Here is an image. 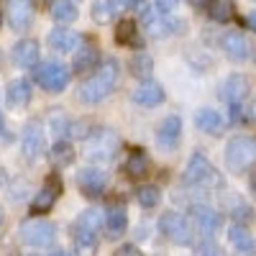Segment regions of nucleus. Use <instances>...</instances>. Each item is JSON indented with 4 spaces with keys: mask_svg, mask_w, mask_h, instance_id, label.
I'll list each match as a JSON object with an SVG mask.
<instances>
[{
    "mask_svg": "<svg viewBox=\"0 0 256 256\" xmlns=\"http://www.w3.org/2000/svg\"><path fill=\"white\" fill-rule=\"evenodd\" d=\"M116 84H118V62L105 59L95 70V74L84 80V84L80 88V98L84 102H100L113 92Z\"/></svg>",
    "mask_w": 256,
    "mask_h": 256,
    "instance_id": "nucleus-1",
    "label": "nucleus"
},
{
    "mask_svg": "<svg viewBox=\"0 0 256 256\" xmlns=\"http://www.w3.org/2000/svg\"><path fill=\"white\" fill-rule=\"evenodd\" d=\"M256 164V138L251 136H233L226 146V166L230 172H248Z\"/></svg>",
    "mask_w": 256,
    "mask_h": 256,
    "instance_id": "nucleus-2",
    "label": "nucleus"
},
{
    "mask_svg": "<svg viewBox=\"0 0 256 256\" xmlns=\"http://www.w3.org/2000/svg\"><path fill=\"white\" fill-rule=\"evenodd\" d=\"M118 146H120V138L116 131H110V128H95L88 136V141H84V154H88L90 162L105 164L118 154Z\"/></svg>",
    "mask_w": 256,
    "mask_h": 256,
    "instance_id": "nucleus-3",
    "label": "nucleus"
},
{
    "mask_svg": "<svg viewBox=\"0 0 256 256\" xmlns=\"http://www.w3.org/2000/svg\"><path fill=\"white\" fill-rule=\"evenodd\" d=\"M20 236L24 241L34 248H44V246H52L54 244V236H56V228L49 223V220H41V218H31L20 226Z\"/></svg>",
    "mask_w": 256,
    "mask_h": 256,
    "instance_id": "nucleus-4",
    "label": "nucleus"
},
{
    "mask_svg": "<svg viewBox=\"0 0 256 256\" xmlns=\"http://www.w3.org/2000/svg\"><path fill=\"white\" fill-rule=\"evenodd\" d=\"M36 82L49 92H62L70 82V70L59 62H46L36 70Z\"/></svg>",
    "mask_w": 256,
    "mask_h": 256,
    "instance_id": "nucleus-5",
    "label": "nucleus"
},
{
    "mask_svg": "<svg viewBox=\"0 0 256 256\" xmlns=\"http://www.w3.org/2000/svg\"><path fill=\"white\" fill-rule=\"evenodd\" d=\"M159 228L172 244H190L192 241V226L180 212H164L159 218Z\"/></svg>",
    "mask_w": 256,
    "mask_h": 256,
    "instance_id": "nucleus-6",
    "label": "nucleus"
},
{
    "mask_svg": "<svg viewBox=\"0 0 256 256\" xmlns=\"http://www.w3.org/2000/svg\"><path fill=\"white\" fill-rule=\"evenodd\" d=\"M144 24H146V31L148 36H169V34H177V31H184V20L180 18H172V16H159L154 8L152 10H144Z\"/></svg>",
    "mask_w": 256,
    "mask_h": 256,
    "instance_id": "nucleus-7",
    "label": "nucleus"
},
{
    "mask_svg": "<svg viewBox=\"0 0 256 256\" xmlns=\"http://www.w3.org/2000/svg\"><path fill=\"white\" fill-rule=\"evenodd\" d=\"M20 146H24V156L28 162H36L46 148V136H44V128L38 123H28L24 128V138H20Z\"/></svg>",
    "mask_w": 256,
    "mask_h": 256,
    "instance_id": "nucleus-8",
    "label": "nucleus"
},
{
    "mask_svg": "<svg viewBox=\"0 0 256 256\" xmlns=\"http://www.w3.org/2000/svg\"><path fill=\"white\" fill-rule=\"evenodd\" d=\"M34 20V0H8V24L13 31H28Z\"/></svg>",
    "mask_w": 256,
    "mask_h": 256,
    "instance_id": "nucleus-9",
    "label": "nucleus"
},
{
    "mask_svg": "<svg viewBox=\"0 0 256 256\" xmlns=\"http://www.w3.org/2000/svg\"><path fill=\"white\" fill-rule=\"evenodd\" d=\"M77 184H80V190L88 198H98V195H102L105 184H108V174H105L102 169H95V166L80 169L77 172Z\"/></svg>",
    "mask_w": 256,
    "mask_h": 256,
    "instance_id": "nucleus-10",
    "label": "nucleus"
},
{
    "mask_svg": "<svg viewBox=\"0 0 256 256\" xmlns=\"http://www.w3.org/2000/svg\"><path fill=\"white\" fill-rule=\"evenodd\" d=\"M59 192H62V180L59 177H46V182H44V187H41L38 192H36V198H34V202H31V208H34V212H49L52 208H54V202H56V198H59Z\"/></svg>",
    "mask_w": 256,
    "mask_h": 256,
    "instance_id": "nucleus-11",
    "label": "nucleus"
},
{
    "mask_svg": "<svg viewBox=\"0 0 256 256\" xmlns=\"http://www.w3.org/2000/svg\"><path fill=\"white\" fill-rule=\"evenodd\" d=\"M220 49L226 52L228 59L233 62H244L251 52V44H248V38L241 34V31H228L220 36Z\"/></svg>",
    "mask_w": 256,
    "mask_h": 256,
    "instance_id": "nucleus-12",
    "label": "nucleus"
},
{
    "mask_svg": "<svg viewBox=\"0 0 256 256\" xmlns=\"http://www.w3.org/2000/svg\"><path fill=\"white\" fill-rule=\"evenodd\" d=\"M248 92H251V80L246 74H230L220 90L223 100H228L230 105H241L248 98Z\"/></svg>",
    "mask_w": 256,
    "mask_h": 256,
    "instance_id": "nucleus-13",
    "label": "nucleus"
},
{
    "mask_svg": "<svg viewBox=\"0 0 256 256\" xmlns=\"http://www.w3.org/2000/svg\"><path fill=\"white\" fill-rule=\"evenodd\" d=\"M190 216H192V220H195V226L202 236H212V233L220 228V216L208 205H192Z\"/></svg>",
    "mask_w": 256,
    "mask_h": 256,
    "instance_id": "nucleus-14",
    "label": "nucleus"
},
{
    "mask_svg": "<svg viewBox=\"0 0 256 256\" xmlns=\"http://www.w3.org/2000/svg\"><path fill=\"white\" fill-rule=\"evenodd\" d=\"M212 177V166L208 162V156L202 154H192L190 162H187V169H184V180L190 184H202L205 180Z\"/></svg>",
    "mask_w": 256,
    "mask_h": 256,
    "instance_id": "nucleus-15",
    "label": "nucleus"
},
{
    "mask_svg": "<svg viewBox=\"0 0 256 256\" xmlns=\"http://www.w3.org/2000/svg\"><path fill=\"white\" fill-rule=\"evenodd\" d=\"M180 134H182V120L177 116H169L164 118V123L159 126L156 131V141L162 148H174L180 144Z\"/></svg>",
    "mask_w": 256,
    "mask_h": 256,
    "instance_id": "nucleus-16",
    "label": "nucleus"
},
{
    "mask_svg": "<svg viewBox=\"0 0 256 256\" xmlns=\"http://www.w3.org/2000/svg\"><path fill=\"white\" fill-rule=\"evenodd\" d=\"M49 46L59 54H70V52L80 49V36L70 28H54L49 34Z\"/></svg>",
    "mask_w": 256,
    "mask_h": 256,
    "instance_id": "nucleus-17",
    "label": "nucleus"
},
{
    "mask_svg": "<svg viewBox=\"0 0 256 256\" xmlns=\"http://www.w3.org/2000/svg\"><path fill=\"white\" fill-rule=\"evenodd\" d=\"M31 82L28 80H13L8 84V90H6V98L8 102L13 105V108H26V105L31 102Z\"/></svg>",
    "mask_w": 256,
    "mask_h": 256,
    "instance_id": "nucleus-18",
    "label": "nucleus"
},
{
    "mask_svg": "<svg viewBox=\"0 0 256 256\" xmlns=\"http://www.w3.org/2000/svg\"><path fill=\"white\" fill-rule=\"evenodd\" d=\"M13 59L18 67H34V64L38 62V44L31 38H24L18 41V44L13 46Z\"/></svg>",
    "mask_w": 256,
    "mask_h": 256,
    "instance_id": "nucleus-19",
    "label": "nucleus"
},
{
    "mask_svg": "<svg viewBox=\"0 0 256 256\" xmlns=\"http://www.w3.org/2000/svg\"><path fill=\"white\" fill-rule=\"evenodd\" d=\"M195 123L202 134H210V136H218L223 131V118L220 113H216L212 108H202L198 116H195Z\"/></svg>",
    "mask_w": 256,
    "mask_h": 256,
    "instance_id": "nucleus-20",
    "label": "nucleus"
},
{
    "mask_svg": "<svg viewBox=\"0 0 256 256\" xmlns=\"http://www.w3.org/2000/svg\"><path fill=\"white\" fill-rule=\"evenodd\" d=\"M74 246H77L80 256H92L95 248H98V233L90 230V228L74 226Z\"/></svg>",
    "mask_w": 256,
    "mask_h": 256,
    "instance_id": "nucleus-21",
    "label": "nucleus"
},
{
    "mask_svg": "<svg viewBox=\"0 0 256 256\" xmlns=\"http://www.w3.org/2000/svg\"><path fill=\"white\" fill-rule=\"evenodd\" d=\"M105 226H108V236L110 238H118L126 233L128 228V216H126V208L118 205V208H110L108 216H105Z\"/></svg>",
    "mask_w": 256,
    "mask_h": 256,
    "instance_id": "nucleus-22",
    "label": "nucleus"
},
{
    "mask_svg": "<svg viewBox=\"0 0 256 256\" xmlns=\"http://www.w3.org/2000/svg\"><path fill=\"white\" fill-rule=\"evenodd\" d=\"M164 100V90L159 88L156 82H146L141 88L134 92V102L138 105H146V108H152V105H159Z\"/></svg>",
    "mask_w": 256,
    "mask_h": 256,
    "instance_id": "nucleus-23",
    "label": "nucleus"
},
{
    "mask_svg": "<svg viewBox=\"0 0 256 256\" xmlns=\"http://www.w3.org/2000/svg\"><path fill=\"white\" fill-rule=\"evenodd\" d=\"M98 59H100L98 49L92 44H84V46H80L74 52V64L72 67H74V72H88V70L98 67Z\"/></svg>",
    "mask_w": 256,
    "mask_h": 256,
    "instance_id": "nucleus-24",
    "label": "nucleus"
},
{
    "mask_svg": "<svg viewBox=\"0 0 256 256\" xmlns=\"http://www.w3.org/2000/svg\"><path fill=\"white\" fill-rule=\"evenodd\" d=\"M228 238H230V244L236 246L238 251H244V254H254V248H256V241H254V236L244 228V226H233L230 230H228Z\"/></svg>",
    "mask_w": 256,
    "mask_h": 256,
    "instance_id": "nucleus-25",
    "label": "nucleus"
},
{
    "mask_svg": "<svg viewBox=\"0 0 256 256\" xmlns=\"http://www.w3.org/2000/svg\"><path fill=\"white\" fill-rule=\"evenodd\" d=\"M116 41L120 46H136L138 44V28L134 20H118V26H116Z\"/></svg>",
    "mask_w": 256,
    "mask_h": 256,
    "instance_id": "nucleus-26",
    "label": "nucleus"
},
{
    "mask_svg": "<svg viewBox=\"0 0 256 256\" xmlns=\"http://www.w3.org/2000/svg\"><path fill=\"white\" fill-rule=\"evenodd\" d=\"M118 0H95L92 3V18L98 20L100 26L110 24V20L116 18V10H118Z\"/></svg>",
    "mask_w": 256,
    "mask_h": 256,
    "instance_id": "nucleus-27",
    "label": "nucleus"
},
{
    "mask_svg": "<svg viewBox=\"0 0 256 256\" xmlns=\"http://www.w3.org/2000/svg\"><path fill=\"white\" fill-rule=\"evenodd\" d=\"M52 18L56 24H72L77 18V6L72 0H52Z\"/></svg>",
    "mask_w": 256,
    "mask_h": 256,
    "instance_id": "nucleus-28",
    "label": "nucleus"
},
{
    "mask_svg": "<svg viewBox=\"0 0 256 256\" xmlns=\"http://www.w3.org/2000/svg\"><path fill=\"white\" fill-rule=\"evenodd\" d=\"M148 156L144 154V152H134L131 156H128V162H126V172H128V177H134V180H141V177H146L148 174Z\"/></svg>",
    "mask_w": 256,
    "mask_h": 256,
    "instance_id": "nucleus-29",
    "label": "nucleus"
},
{
    "mask_svg": "<svg viewBox=\"0 0 256 256\" xmlns=\"http://www.w3.org/2000/svg\"><path fill=\"white\" fill-rule=\"evenodd\" d=\"M208 13H210L212 20H218V24H228V20L236 16V8H233L230 0H212Z\"/></svg>",
    "mask_w": 256,
    "mask_h": 256,
    "instance_id": "nucleus-30",
    "label": "nucleus"
},
{
    "mask_svg": "<svg viewBox=\"0 0 256 256\" xmlns=\"http://www.w3.org/2000/svg\"><path fill=\"white\" fill-rule=\"evenodd\" d=\"M52 159H54L56 166H67V164L74 162V148H72L67 141H56V144L52 146Z\"/></svg>",
    "mask_w": 256,
    "mask_h": 256,
    "instance_id": "nucleus-31",
    "label": "nucleus"
},
{
    "mask_svg": "<svg viewBox=\"0 0 256 256\" xmlns=\"http://www.w3.org/2000/svg\"><path fill=\"white\" fill-rule=\"evenodd\" d=\"M131 72L138 77V80H146V77H152V72H154V59L148 56V54H138V56H134L131 59Z\"/></svg>",
    "mask_w": 256,
    "mask_h": 256,
    "instance_id": "nucleus-32",
    "label": "nucleus"
},
{
    "mask_svg": "<svg viewBox=\"0 0 256 256\" xmlns=\"http://www.w3.org/2000/svg\"><path fill=\"white\" fill-rule=\"evenodd\" d=\"M159 198H162V192H159V187H154V184H144V187L136 190V200H138L144 208H156V205H159Z\"/></svg>",
    "mask_w": 256,
    "mask_h": 256,
    "instance_id": "nucleus-33",
    "label": "nucleus"
},
{
    "mask_svg": "<svg viewBox=\"0 0 256 256\" xmlns=\"http://www.w3.org/2000/svg\"><path fill=\"white\" fill-rule=\"evenodd\" d=\"M100 223H102V218H100V210H84L82 216L77 218V223L74 226H82V228H90V230H100Z\"/></svg>",
    "mask_w": 256,
    "mask_h": 256,
    "instance_id": "nucleus-34",
    "label": "nucleus"
},
{
    "mask_svg": "<svg viewBox=\"0 0 256 256\" xmlns=\"http://www.w3.org/2000/svg\"><path fill=\"white\" fill-rule=\"evenodd\" d=\"M230 216L236 218V220H244V223H246V220L254 218V212H251V208H248L246 202L238 200V202H233V205H230Z\"/></svg>",
    "mask_w": 256,
    "mask_h": 256,
    "instance_id": "nucleus-35",
    "label": "nucleus"
},
{
    "mask_svg": "<svg viewBox=\"0 0 256 256\" xmlns=\"http://www.w3.org/2000/svg\"><path fill=\"white\" fill-rule=\"evenodd\" d=\"M177 8V0H154V10L159 16H172Z\"/></svg>",
    "mask_w": 256,
    "mask_h": 256,
    "instance_id": "nucleus-36",
    "label": "nucleus"
},
{
    "mask_svg": "<svg viewBox=\"0 0 256 256\" xmlns=\"http://www.w3.org/2000/svg\"><path fill=\"white\" fill-rule=\"evenodd\" d=\"M116 256H144V251H138L134 244H126V246H120L116 251Z\"/></svg>",
    "mask_w": 256,
    "mask_h": 256,
    "instance_id": "nucleus-37",
    "label": "nucleus"
},
{
    "mask_svg": "<svg viewBox=\"0 0 256 256\" xmlns=\"http://www.w3.org/2000/svg\"><path fill=\"white\" fill-rule=\"evenodd\" d=\"M200 256H223L218 246H212V244H202L200 246Z\"/></svg>",
    "mask_w": 256,
    "mask_h": 256,
    "instance_id": "nucleus-38",
    "label": "nucleus"
},
{
    "mask_svg": "<svg viewBox=\"0 0 256 256\" xmlns=\"http://www.w3.org/2000/svg\"><path fill=\"white\" fill-rule=\"evenodd\" d=\"M0 138H6V141H10V138H13V136H10V131H8V126H6L3 113H0Z\"/></svg>",
    "mask_w": 256,
    "mask_h": 256,
    "instance_id": "nucleus-39",
    "label": "nucleus"
},
{
    "mask_svg": "<svg viewBox=\"0 0 256 256\" xmlns=\"http://www.w3.org/2000/svg\"><path fill=\"white\" fill-rule=\"evenodd\" d=\"M120 6H126V8H141L144 6V0H118Z\"/></svg>",
    "mask_w": 256,
    "mask_h": 256,
    "instance_id": "nucleus-40",
    "label": "nucleus"
},
{
    "mask_svg": "<svg viewBox=\"0 0 256 256\" xmlns=\"http://www.w3.org/2000/svg\"><path fill=\"white\" fill-rule=\"evenodd\" d=\"M212 0H190V6H195V8H210Z\"/></svg>",
    "mask_w": 256,
    "mask_h": 256,
    "instance_id": "nucleus-41",
    "label": "nucleus"
},
{
    "mask_svg": "<svg viewBox=\"0 0 256 256\" xmlns=\"http://www.w3.org/2000/svg\"><path fill=\"white\" fill-rule=\"evenodd\" d=\"M246 24H248V28H251V31H256V13H251V16L246 18Z\"/></svg>",
    "mask_w": 256,
    "mask_h": 256,
    "instance_id": "nucleus-42",
    "label": "nucleus"
},
{
    "mask_svg": "<svg viewBox=\"0 0 256 256\" xmlns=\"http://www.w3.org/2000/svg\"><path fill=\"white\" fill-rule=\"evenodd\" d=\"M6 180H8V177H6V169H0V187L6 184Z\"/></svg>",
    "mask_w": 256,
    "mask_h": 256,
    "instance_id": "nucleus-43",
    "label": "nucleus"
},
{
    "mask_svg": "<svg viewBox=\"0 0 256 256\" xmlns=\"http://www.w3.org/2000/svg\"><path fill=\"white\" fill-rule=\"evenodd\" d=\"M52 256H67V251H52Z\"/></svg>",
    "mask_w": 256,
    "mask_h": 256,
    "instance_id": "nucleus-44",
    "label": "nucleus"
},
{
    "mask_svg": "<svg viewBox=\"0 0 256 256\" xmlns=\"http://www.w3.org/2000/svg\"><path fill=\"white\" fill-rule=\"evenodd\" d=\"M0 226H3V210H0Z\"/></svg>",
    "mask_w": 256,
    "mask_h": 256,
    "instance_id": "nucleus-45",
    "label": "nucleus"
},
{
    "mask_svg": "<svg viewBox=\"0 0 256 256\" xmlns=\"http://www.w3.org/2000/svg\"><path fill=\"white\" fill-rule=\"evenodd\" d=\"M254 116H256V100H254Z\"/></svg>",
    "mask_w": 256,
    "mask_h": 256,
    "instance_id": "nucleus-46",
    "label": "nucleus"
},
{
    "mask_svg": "<svg viewBox=\"0 0 256 256\" xmlns=\"http://www.w3.org/2000/svg\"><path fill=\"white\" fill-rule=\"evenodd\" d=\"M0 59H3V56H0Z\"/></svg>",
    "mask_w": 256,
    "mask_h": 256,
    "instance_id": "nucleus-47",
    "label": "nucleus"
}]
</instances>
